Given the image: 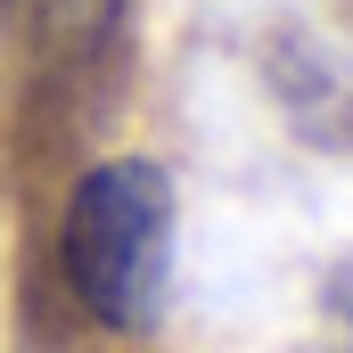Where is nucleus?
I'll return each mask as SVG.
<instances>
[{"mask_svg": "<svg viewBox=\"0 0 353 353\" xmlns=\"http://www.w3.org/2000/svg\"><path fill=\"white\" fill-rule=\"evenodd\" d=\"M345 353H353V345H345Z\"/></svg>", "mask_w": 353, "mask_h": 353, "instance_id": "2", "label": "nucleus"}, {"mask_svg": "<svg viewBox=\"0 0 353 353\" xmlns=\"http://www.w3.org/2000/svg\"><path fill=\"white\" fill-rule=\"evenodd\" d=\"M66 288L99 329H148L173 288V181L148 157H107L74 181L58 230Z\"/></svg>", "mask_w": 353, "mask_h": 353, "instance_id": "1", "label": "nucleus"}]
</instances>
